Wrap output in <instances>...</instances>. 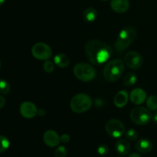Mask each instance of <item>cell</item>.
I'll return each mask as SVG.
<instances>
[{"label": "cell", "instance_id": "obj_1", "mask_svg": "<svg viewBox=\"0 0 157 157\" xmlns=\"http://www.w3.org/2000/svg\"><path fill=\"white\" fill-rule=\"evenodd\" d=\"M84 50L87 60L94 65H101L107 62L113 54V49L109 44L97 39L87 41Z\"/></svg>", "mask_w": 157, "mask_h": 157}, {"label": "cell", "instance_id": "obj_2", "mask_svg": "<svg viewBox=\"0 0 157 157\" xmlns=\"http://www.w3.org/2000/svg\"><path fill=\"white\" fill-rule=\"evenodd\" d=\"M136 37V29L133 26H127L120 32L116 42L115 48L118 53L125 51L133 43Z\"/></svg>", "mask_w": 157, "mask_h": 157}, {"label": "cell", "instance_id": "obj_3", "mask_svg": "<svg viewBox=\"0 0 157 157\" xmlns=\"http://www.w3.org/2000/svg\"><path fill=\"white\" fill-rule=\"evenodd\" d=\"M124 64L121 59H114L109 61L104 68V77L106 81L114 82L123 75Z\"/></svg>", "mask_w": 157, "mask_h": 157}, {"label": "cell", "instance_id": "obj_4", "mask_svg": "<svg viewBox=\"0 0 157 157\" xmlns=\"http://www.w3.org/2000/svg\"><path fill=\"white\" fill-rule=\"evenodd\" d=\"M71 109L75 113H81L87 111L92 106V100L86 94H76L71 101Z\"/></svg>", "mask_w": 157, "mask_h": 157}, {"label": "cell", "instance_id": "obj_5", "mask_svg": "<svg viewBox=\"0 0 157 157\" xmlns=\"http://www.w3.org/2000/svg\"><path fill=\"white\" fill-rule=\"evenodd\" d=\"M74 75L78 79L84 82H89L94 79L96 71L90 64L86 63H79L74 67Z\"/></svg>", "mask_w": 157, "mask_h": 157}, {"label": "cell", "instance_id": "obj_6", "mask_svg": "<svg viewBox=\"0 0 157 157\" xmlns=\"http://www.w3.org/2000/svg\"><path fill=\"white\" fill-rule=\"evenodd\" d=\"M130 119L137 125L147 124L153 118L152 113L149 109L144 107H136L130 112Z\"/></svg>", "mask_w": 157, "mask_h": 157}, {"label": "cell", "instance_id": "obj_7", "mask_svg": "<svg viewBox=\"0 0 157 157\" xmlns=\"http://www.w3.org/2000/svg\"><path fill=\"white\" fill-rule=\"evenodd\" d=\"M32 54L38 60L47 61L52 56V50L50 46L44 42L36 43L32 48Z\"/></svg>", "mask_w": 157, "mask_h": 157}, {"label": "cell", "instance_id": "obj_8", "mask_svg": "<svg viewBox=\"0 0 157 157\" xmlns=\"http://www.w3.org/2000/svg\"><path fill=\"white\" fill-rule=\"evenodd\" d=\"M106 131L113 138H120L125 133V126L117 119H111L106 124Z\"/></svg>", "mask_w": 157, "mask_h": 157}, {"label": "cell", "instance_id": "obj_9", "mask_svg": "<svg viewBox=\"0 0 157 157\" xmlns=\"http://www.w3.org/2000/svg\"><path fill=\"white\" fill-rule=\"evenodd\" d=\"M124 62L129 68L132 70H137L144 63L142 55L134 51L128 52L124 56Z\"/></svg>", "mask_w": 157, "mask_h": 157}, {"label": "cell", "instance_id": "obj_10", "mask_svg": "<svg viewBox=\"0 0 157 157\" xmlns=\"http://www.w3.org/2000/svg\"><path fill=\"white\" fill-rule=\"evenodd\" d=\"M20 113L21 116L27 119H32L38 115V109L34 103L31 101H25L20 106Z\"/></svg>", "mask_w": 157, "mask_h": 157}, {"label": "cell", "instance_id": "obj_11", "mask_svg": "<svg viewBox=\"0 0 157 157\" xmlns=\"http://www.w3.org/2000/svg\"><path fill=\"white\" fill-rule=\"evenodd\" d=\"M43 140L48 147H55L59 145L61 142V136H59V135L54 130H49L44 133Z\"/></svg>", "mask_w": 157, "mask_h": 157}, {"label": "cell", "instance_id": "obj_12", "mask_svg": "<svg viewBox=\"0 0 157 157\" xmlns=\"http://www.w3.org/2000/svg\"><path fill=\"white\" fill-rule=\"evenodd\" d=\"M130 99L133 104L140 105L147 101V93L142 88H135L130 92Z\"/></svg>", "mask_w": 157, "mask_h": 157}, {"label": "cell", "instance_id": "obj_13", "mask_svg": "<svg viewBox=\"0 0 157 157\" xmlns=\"http://www.w3.org/2000/svg\"><path fill=\"white\" fill-rule=\"evenodd\" d=\"M110 7L117 13H124L130 9L129 0H111Z\"/></svg>", "mask_w": 157, "mask_h": 157}, {"label": "cell", "instance_id": "obj_14", "mask_svg": "<svg viewBox=\"0 0 157 157\" xmlns=\"http://www.w3.org/2000/svg\"><path fill=\"white\" fill-rule=\"evenodd\" d=\"M129 94L126 90H120L119 92L116 94L113 99V103L115 106L119 108H122L124 106L127 105L129 100Z\"/></svg>", "mask_w": 157, "mask_h": 157}, {"label": "cell", "instance_id": "obj_15", "mask_svg": "<svg viewBox=\"0 0 157 157\" xmlns=\"http://www.w3.org/2000/svg\"><path fill=\"white\" fill-rule=\"evenodd\" d=\"M153 144L149 139L143 138L136 143V149L141 153H149L153 150Z\"/></svg>", "mask_w": 157, "mask_h": 157}, {"label": "cell", "instance_id": "obj_16", "mask_svg": "<svg viewBox=\"0 0 157 157\" xmlns=\"http://www.w3.org/2000/svg\"><path fill=\"white\" fill-rule=\"evenodd\" d=\"M115 148H116L117 152L119 154L122 155V156H126L130 152L131 147H130V143L128 142L127 140L120 139L117 141Z\"/></svg>", "mask_w": 157, "mask_h": 157}, {"label": "cell", "instance_id": "obj_17", "mask_svg": "<svg viewBox=\"0 0 157 157\" xmlns=\"http://www.w3.org/2000/svg\"><path fill=\"white\" fill-rule=\"evenodd\" d=\"M54 63L58 67L64 68V67H67L69 65L70 60H69L68 57L66 55H64V54H57L54 57Z\"/></svg>", "mask_w": 157, "mask_h": 157}, {"label": "cell", "instance_id": "obj_18", "mask_svg": "<svg viewBox=\"0 0 157 157\" xmlns=\"http://www.w3.org/2000/svg\"><path fill=\"white\" fill-rule=\"evenodd\" d=\"M83 17H84V19L87 22H93L98 17V12L94 8L89 7L84 11Z\"/></svg>", "mask_w": 157, "mask_h": 157}, {"label": "cell", "instance_id": "obj_19", "mask_svg": "<svg viewBox=\"0 0 157 157\" xmlns=\"http://www.w3.org/2000/svg\"><path fill=\"white\" fill-rule=\"evenodd\" d=\"M147 107L152 111L157 110V97L155 95H151L147 98Z\"/></svg>", "mask_w": 157, "mask_h": 157}, {"label": "cell", "instance_id": "obj_20", "mask_svg": "<svg viewBox=\"0 0 157 157\" xmlns=\"http://www.w3.org/2000/svg\"><path fill=\"white\" fill-rule=\"evenodd\" d=\"M136 82V75L134 73L127 74L124 78V84L127 87H131Z\"/></svg>", "mask_w": 157, "mask_h": 157}, {"label": "cell", "instance_id": "obj_21", "mask_svg": "<svg viewBox=\"0 0 157 157\" xmlns=\"http://www.w3.org/2000/svg\"><path fill=\"white\" fill-rule=\"evenodd\" d=\"M11 87L9 83L4 79H0V94L6 95L10 92Z\"/></svg>", "mask_w": 157, "mask_h": 157}, {"label": "cell", "instance_id": "obj_22", "mask_svg": "<svg viewBox=\"0 0 157 157\" xmlns=\"http://www.w3.org/2000/svg\"><path fill=\"white\" fill-rule=\"evenodd\" d=\"M10 146L9 140L5 136H0V153H4Z\"/></svg>", "mask_w": 157, "mask_h": 157}, {"label": "cell", "instance_id": "obj_23", "mask_svg": "<svg viewBox=\"0 0 157 157\" xmlns=\"http://www.w3.org/2000/svg\"><path fill=\"white\" fill-rule=\"evenodd\" d=\"M138 136H139L138 133L136 132V130H133V129H130L126 132V137L130 141L136 140L138 139Z\"/></svg>", "mask_w": 157, "mask_h": 157}, {"label": "cell", "instance_id": "obj_24", "mask_svg": "<svg viewBox=\"0 0 157 157\" xmlns=\"http://www.w3.org/2000/svg\"><path fill=\"white\" fill-rule=\"evenodd\" d=\"M43 68H44V71L47 73H52L55 70V63L47 60L44 61V64H43Z\"/></svg>", "mask_w": 157, "mask_h": 157}, {"label": "cell", "instance_id": "obj_25", "mask_svg": "<svg viewBox=\"0 0 157 157\" xmlns=\"http://www.w3.org/2000/svg\"><path fill=\"white\" fill-rule=\"evenodd\" d=\"M67 156V150L64 146H59L55 150V157H65Z\"/></svg>", "mask_w": 157, "mask_h": 157}, {"label": "cell", "instance_id": "obj_26", "mask_svg": "<svg viewBox=\"0 0 157 157\" xmlns=\"http://www.w3.org/2000/svg\"><path fill=\"white\" fill-rule=\"evenodd\" d=\"M97 152L101 156H105L108 153L109 148L106 144H101V145L98 146V149H97Z\"/></svg>", "mask_w": 157, "mask_h": 157}, {"label": "cell", "instance_id": "obj_27", "mask_svg": "<svg viewBox=\"0 0 157 157\" xmlns=\"http://www.w3.org/2000/svg\"><path fill=\"white\" fill-rule=\"evenodd\" d=\"M70 140H71L70 136H69L68 134H67V133H64V134H62L61 136V141L62 143H64V144H67V143H68L69 141H70Z\"/></svg>", "mask_w": 157, "mask_h": 157}, {"label": "cell", "instance_id": "obj_28", "mask_svg": "<svg viewBox=\"0 0 157 157\" xmlns=\"http://www.w3.org/2000/svg\"><path fill=\"white\" fill-rule=\"evenodd\" d=\"M5 104H6V99L2 95H0V110L3 108Z\"/></svg>", "mask_w": 157, "mask_h": 157}, {"label": "cell", "instance_id": "obj_29", "mask_svg": "<svg viewBox=\"0 0 157 157\" xmlns=\"http://www.w3.org/2000/svg\"><path fill=\"white\" fill-rule=\"evenodd\" d=\"M128 157H141V156L137 153H132L129 155Z\"/></svg>", "mask_w": 157, "mask_h": 157}, {"label": "cell", "instance_id": "obj_30", "mask_svg": "<svg viewBox=\"0 0 157 157\" xmlns=\"http://www.w3.org/2000/svg\"><path fill=\"white\" fill-rule=\"evenodd\" d=\"M45 114V112H44V109H40L38 111V115H40V116H44Z\"/></svg>", "mask_w": 157, "mask_h": 157}, {"label": "cell", "instance_id": "obj_31", "mask_svg": "<svg viewBox=\"0 0 157 157\" xmlns=\"http://www.w3.org/2000/svg\"><path fill=\"white\" fill-rule=\"evenodd\" d=\"M152 119H153V122H154L155 124H157V111L156 112V113H155V114L153 115V118H152Z\"/></svg>", "mask_w": 157, "mask_h": 157}, {"label": "cell", "instance_id": "obj_32", "mask_svg": "<svg viewBox=\"0 0 157 157\" xmlns=\"http://www.w3.org/2000/svg\"><path fill=\"white\" fill-rule=\"evenodd\" d=\"M5 2H6V0H0V6H2V4H4Z\"/></svg>", "mask_w": 157, "mask_h": 157}, {"label": "cell", "instance_id": "obj_33", "mask_svg": "<svg viewBox=\"0 0 157 157\" xmlns=\"http://www.w3.org/2000/svg\"><path fill=\"white\" fill-rule=\"evenodd\" d=\"M101 1H104V2H105V1H108V0H101Z\"/></svg>", "mask_w": 157, "mask_h": 157}, {"label": "cell", "instance_id": "obj_34", "mask_svg": "<svg viewBox=\"0 0 157 157\" xmlns=\"http://www.w3.org/2000/svg\"><path fill=\"white\" fill-rule=\"evenodd\" d=\"M0 67H1V61H0Z\"/></svg>", "mask_w": 157, "mask_h": 157}, {"label": "cell", "instance_id": "obj_35", "mask_svg": "<svg viewBox=\"0 0 157 157\" xmlns=\"http://www.w3.org/2000/svg\"><path fill=\"white\" fill-rule=\"evenodd\" d=\"M119 157H122V156H119Z\"/></svg>", "mask_w": 157, "mask_h": 157}]
</instances>
